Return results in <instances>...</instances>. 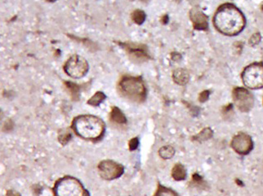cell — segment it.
Here are the masks:
<instances>
[{
    "label": "cell",
    "mask_w": 263,
    "mask_h": 196,
    "mask_svg": "<svg viewBox=\"0 0 263 196\" xmlns=\"http://www.w3.org/2000/svg\"><path fill=\"white\" fill-rule=\"evenodd\" d=\"M246 24V17L241 11L232 4H222L214 14V27L224 35H237L243 31Z\"/></svg>",
    "instance_id": "obj_1"
},
{
    "label": "cell",
    "mask_w": 263,
    "mask_h": 196,
    "mask_svg": "<svg viewBox=\"0 0 263 196\" xmlns=\"http://www.w3.org/2000/svg\"><path fill=\"white\" fill-rule=\"evenodd\" d=\"M71 129L81 139L98 143L105 136L106 126L103 120L100 117L84 114L74 117L72 121Z\"/></svg>",
    "instance_id": "obj_2"
},
{
    "label": "cell",
    "mask_w": 263,
    "mask_h": 196,
    "mask_svg": "<svg viewBox=\"0 0 263 196\" xmlns=\"http://www.w3.org/2000/svg\"><path fill=\"white\" fill-rule=\"evenodd\" d=\"M117 88L122 97L128 99L129 101L142 103L146 100L147 90L142 77L123 76L119 81Z\"/></svg>",
    "instance_id": "obj_3"
},
{
    "label": "cell",
    "mask_w": 263,
    "mask_h": 196,
    "mask_svg": "<svg viewBox=\"0 0 263 196\" xmlns=\"http://www.w3.org/2000/svg\"><path fill=\"white\" fill-rule=\"evenodd\" d=\"M53 194L54 196H90L82 182L72 176H65L57 180Z\"/></svg>",
    "instance_id": "obj_4"
},
{
    "label": "cell",
    "mask_w": 263,
    "mask_h": 196,
    "mask_svg": "<svg viewBox=\"0 0 263 196\" xmlns=\"http://www.w3.org/2000/svg\"><path fill=\"white\" fill-rule=\"evenodd\" d=\"M242 81L246 88L252 90L263 88V63H253L243 70Z\"/></svg>",
    "instance_id": "obj_5"
},
{
    "label": "cell",
    "mask_w": 263,
    "mask_h": 196,
    "mask_svg": "<svg viewBox=\"0 0 263 196\" xmlns=\"http://www.w3.org/2000/svg\"><path fill=\"white\" fill-rule=\"evenodd\" d=\"M63 70L71 78L80 79L88 74L89 64L85 58L76 54L66 60Z\"/></svg>",
    "instance_id": "obj_6"
},
{
    "label": "cell",
    "mask_w": 263,
    "mask_h": 196,
    "mask_svg": "<svg viewBox=\"0 0 263 196\" xmlns=\"http://www.w3.org/2000/svg\"><path fill=\"white\" fill-rule=\"evenodd\" d=\"M98 172L102 179L112 181L124 175V167L112 160H104L98 164Z\"/></svg>",
    "instance_id": "obj_7"
},
{
    "label": "cell",
    "mask_w": 263,
    "mask_h": 196,
    "mask_svg": "<svg viewBox=\"0 0 263 196\" xmlns=\"http://www.w3.org/2000/svg\"><path fill=\"white\" fill-rule=\"evenodd\" d=\"M118 43L125 50L130 59L135 63H143L152 59V56H149L147 47L144 44L131 42H118Z\"/></svg>",
    "instance_id": "obj_8"
},
{
    "label": "cell",
    "mask_w": 263,
    "mask_h": 196,
    "mask_svg": "<svg viewBox=\"0 0 263 196\" xmlns=\"http://www.w3.org/2000/svg\"><path fill=\"white\" fill-rule=\"evenodd\" d=\"M232 96L234 103L239 111H241L242 113H248L253 108L254 105V98L252 93L246 88H235L234 89Z\"/></svg>",
    "instance_id": "obj_9"
},
{
    "label": "cell",
    "mask_w": 263,
    "mask_h": 196,
    "mask_svg": "<svg viewBox=\"0 0 263 196\" xmlns=\"http://www.w3.org/2000/svg\"><path fill=\"white\" fill-rule=\"evenodd\" d=\"M231 147L238 154L246 156L251 153L253 148V142L251 137L247 134H237L231 140Z\"/></svg>",
    "instance_id": "obj_10"
},
{
    "label": "cell",
    "mask_w": 263,
    "mask_h": 196,
    "mask_svg": "<svg viewBox=\"0 0 263 196\" xmlns=\"http://www.w3.org/2000/svg\"><path fill=\"white\" fill-rule=\"evenodd\" d=\"M190 19L194 28L197 30H207L209 28V19L204 12L199 8L194 7L190 11Z\"/></svg>",
    "instance_id": "obj_11"
},
{
    "label": "cell",
    "mask_w": 263,
    "mask_h": 196,
    "mask_svg": "<svg viewBox=\"0 0 263 196\" xmlns=\"http://www.w3.org/2000/svg\"><path fill=\"white\" fill-rule=\"evenodd\" d=\"M173 80L176 84L183 86L189 82V72L185 69H177L173 72Z\"/></svg>",
    "instance_id": "obj_12"
},
{
    "label": "cell",
    "mask_w": 263,
    "mask_h": 196,
    "mask_svg": "<svg viewBox=\"0 0 263 196\" xmlns=\"http://www.w3.org/2000/svg\"><path fill=\"white\" fill-rule=\"evenodd\" d=\"M110 120L111 122L117 124V125H126L127 124V118L124 113L119 107H113L110 113Z\"/></svg>",
    "instance_id": "obj_13"
},
{
    "label": "cell",
    "mask_w": 263,
    "mask_h": 196,
    "mask_svg": "<svg viewBox=\"0 0 263 196\" xmlns=\"http://www.w3.org/2000/svg\"><path fill=\"white\" fill-rule=\"evenodd\" d=\"M172 178L175 181H183L186 179V169L181 163H177L172 168Z\"/></svg>",
    "instance_id": "obj_14"
},
{
    "label": "cell",
    "mask_w": 263,
    "mask_h": 196,
    "mask_svg": "<svg viewBox=\"0 0 263 196\" xmlns=\"http://www.w3.org/2000/svg\"><path fill=\"white\" fill-rule=\"evenodd\" d=\"M64 85L65 86H66V89H67L68 91H69V92H70L72 99L74 100V101L79 100L80 97V85H77L76 83H74V82H71V81H65Z\"/></svg>",
    "instance_id": "obj_15"
},
{
    "label": "cell",
    "mask_w": 263,
    "mask_h": 196,
    "mask_svg": "<svg viewBox=\"0 0 263 196\" xmlns=\"http://www.w3.org/2000/svg\"><path fill=\"white\" fill-rule=\"evenodd\" d=\"M106 99V94L102 92V91H97L96 93L94 94L92 97L88 99L87 103L88 105L92 106V107H98Z\"/></svg>",
    "instance_id": "obj_16"
},
{
    "label": "cell",
    "mask_w": 263,
    "mask_h": 196,
    "mask_svg": "<svg viewBox=\"0 0 263 196\" xmlns=\"http://www.w3.org/2000/svg\"><path fill=\"white\" fill-rule=\"evenodd\" d=\"M153 196H180L178 193L176 192L175 190L173 189L168 188L166 186L159 183L158 184L157 189L156 191L154 194Z\"/></svg>",
    "instance_id": "obj_17"
},
{
    "label": "cell",
    "mask_w": 263,
    "mask_h": 196,
    "mask_svg": "<svg viewBox=\"0 0 263 196\" xmlns=\"http://www.w3.org/2000/svg\"><path fill=\"white\" fill-rule=\"evenodd\" d=\"M213 135H214V133L210 128H204L197 135L193 137V140L196 141L198 143H202V142L211 139Z\"/></svg>",
    "instance_id": "obj_18"
},
{
    "label": "cell",
    "mask_w": 263,
    "mask_h": 196,
    "mask_svg": "<svg viewBox=\"0 0 263 196\" xmlns=\"http://www.w3.org/2000/svg\"><path fill=\"white\" fill-rule=\"evenodd\" d=\"M174 155H175V149L170 145L164 146L159 150V156L164 160H170L174 157Z\"/></svg>",
    "instance_id": "obj_19"
},
{
    "label": "cell",
    "mask_w": 263,
    "mask_h": 196,
    "mask_svg": "<svg viewBox=\"0 0 263 196\" xmlns=\"http://www.w3.org/2000/svg\"><path fill=\"white\" fill-rule=\"evenodd\" d=\"M132 20L137 25L143 24L146 19V15L145 12L140 9H136L134 12H132Z\"/></svg>",
    "instance_id": "obj_20"
},
{
    "label": "cell",
    "mask_w": 263,
    "mask_h": 196,
    "mask_svg": "<svg viewBox=\"0 0 263 196\" xmlns=\"http://www.w3.org/2000/svg\"><path fill=\"white\" fill-rule=\"evenodd\" d=\"M70 139H71V134L68 130L64 131V132H61L60 135L58 136L59 143H62V145L67 144Z\"/></svg>",
    "instance_id": "obj_21"
},
{
    "label": "cell",
    "mask_w": 263,
    "mask_h": 196,
    "mask_svg": "<svg viewBox=\"0 0 263 196\" xmlns=\"http://www.w3.org/2000/svg\"><path fill=\"white\" fill-rule=\"evenodd\" d=\"M138 146H139V139H138V137L132 139L131 140L129 141V143H128V147H129V150L131 151L137 150Z\"/></svg>",
    "instance_id": "obj_22"
},
{
    "label": "cell",
    "mask_w": 263,
    "mask_h": 196,
    "mask_svg": "<svg viewBox=\"0 0 263 196\" xmlns=\"http://www.w3.org/2000/svg\"><path fill=\"white\" fill-rule=\"evenodd\" d=\"M260 40H261V35H260L259 33H256L249 39V44L251 46L257 45V44L259 43Z\"/></svg>",
    "instance_id": "obj_23"
},
{
    "label": "cell",
    "mask_w": 263,
    "mask_h": 196,
    "mask_svg": "<svg viewBox=\"0 0 263 196\" xmlns=\"http://www.w3.org/2000/svg\"><path fill=\"white\" fill-rule=\"evenodd\" d=\"M210 91H203L199 95V101L201 102V103H204V102L207 101L208 99L210 97Z\"/></svg>",
    "instance_id": "obj_24"
},
{
    "label": "cell",
    "mask_w": 263,
    "mask_h": 196,
    "mask_svg": "<svg viewBox=\"0 0 263 196\" xmlns=\"http://www.w3.org/2000/svg\"><path fill=\"white\" fill-rule=\"evenodd\" d=\"M6 196H22V194L18 193L17 191H15V190H9L7 191Z\"/></svg>",
    "instance_id": "obj_25"
},
{
    "label": "cell",
    "mask_w": 263,
    "mask_h": 196,
    "mask_svg": "<svg viewBox=\"0 0 263 196\" xmlns=\"http://www.w3.org/2000/svg\"><path fill=\"white\" fill-rule=\"evenodd\" d=\"M167 20H168V17H167V15H164L163 17H162L161 21L164 23V24H166V23H167Z\"/></svg>",
    "instance_id": "obj_26"
}]
</instances>
